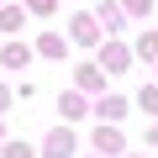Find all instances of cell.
<instances>
[{
	"label": "cell",
	"instance_id": "cell-1",
	"mask_svg": "<svg viewBox=\"0 0 158 158\" xmlns=\"http://www.w3.org/2000/svg\"><path fill=\"white\" fill-rule=\"evenodd\" d=\"M48 158H69V132H58V137L48 142Z\"/></svg>",
	"mask_w": 158,
	"mask_h": 158
}]
</instances>
